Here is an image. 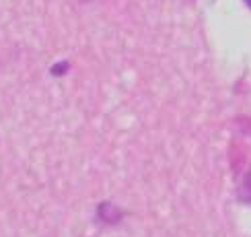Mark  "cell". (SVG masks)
Segmentation results:
<instances>
[{
    "instance_id": "cell-4",
    "label": "cell",
    "mask_w": 251,
    "mask_h": 237,
    "mask_svg": "<svg viewBox=\"0 0 251 237\" xmlns=\"http://www.w3.org/2000/svg\"><path fill=\"white\" fill-rule=\"evenodd\" d=\"M245 4H247V6L251 8V0H245Z\"/></svg>"
},
{
    "instance_id": "cell-1",
    "label": "cell",
    "mask_w": 251,
    "mask_h": 237,
    "mask_svg": "<svg viewBox=\"0 0 251 237\" xmlns=\"http://www.w3.org/2000/svg\"><path fill=\"white\" fill-rule=\"evenodd\" d=\"M95 216H97V221L101 225H105V227H116L124 221V216H126V211L120 209L118 204H113L109 200H103L97 204V211H95Z\"/></svg>"
},
{
    "instance_id": "cell-3",
    "label": "cell",
    "mask_w": 251,
    "mask_h": 237,
    "mask_svg": "<svg viewBox=\"0 0 251 237\" xmlns=\"http://www.w3.org/2000/svg\"><path fill=\"white\" fill-rule=\"evenodd\" d=\"M68 68H70V64H68L66 60L56 62V66H51L50 75H51V77H62V75H66V72H68Z\"/></svg>"
},
{
    "instance_id": "cell-2",
    "label": "cell",
    "mask_w": 251,
    "mask_h": 237,
    "mask_svg": "<svg viewBox=\"0 0 251 237\" xmlns=\"http://www.w3.org/2000/svg\"><path fill=\"white\" fill-rule=\"evenodd\" d=\"M237 202L241 204H251V169L243 173L241 182L237 185Z\"/></svg>"
}]
</instances>
